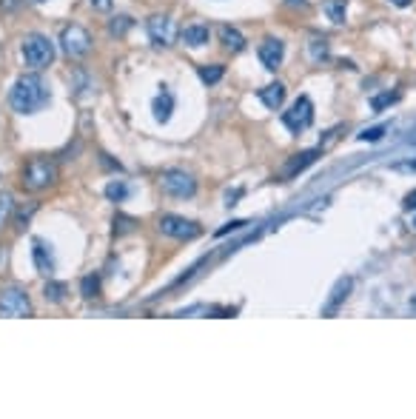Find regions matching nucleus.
<instances>
[{"instance_id":"nucleus-1","label":"nucleus","mask_w":416,"mask_h":419,"mask_svg":"<svg viewBox=\"0 0 416 419\" xmlns=\"http://www.w3.org/2000/svg\"><path fill=\"white\" fill-rule=\"evenodd\" d=\"M52 100L49 95V86L40 75H20L9 91V103L17 114H37L40 109H46Z\"/></svg>"},{"instance_id":"nucleus-2","label":"nucleus","mask_w":416,"mask_h":419,"mask_svg":"<svg viewBox=\"0 0 416 419\" xmlns=\"http://www.w3.org/2000/svg\"><path fill=\"white\" fill-rule=\"evenodd\" d=\"M20 52H23V60H26V66L32 68H46V66H52L55 60V43L40 35V32H32L23 37V46H20Z\"/></svg>"},{"instance_id":"nucleus-3","label":"nucleus","mask_w":416,"mask_h":419,"mask_svg":"<svg viewBox=\"0 0 416 419\" xmlns=\"http://www.w3.org/2000/svg\"><path fill=\"white\" fill-rule=\"evenodd\" d=\"M57 180V166L52 160H32L23 169V189L29 192H43Z\"/></svg>"},{"instance_id":"nucleus-4","label":"nucleus","mask_w":416,"mask_h":419,"mask_svg":"<svg viewBox=\"0 0 416 419\" xmlns=\"http://www.w3.org/2000/svg\"><path fill=\"white\" fill-rule=\"evenodd\" d=\"M160 189H163L166 194H171V197H177V200H186V197L197 194V180L189 171L169 169V171L160 174Z\"/></svg>"},{"instance_id":"nucleus-5","label":"nucleus","mask_w":416,"mask_h":419,"mask_svg":"<svg viewBox=\"0 0 416 419\" xmlns=\"http://www.w3.org/2000/svg\"><path fill=\"white\" fill-rule=\"evenodd\" d=\"M283 123H285V129L294 131V134L305 131V129L314 123V103H311V97H305V95L296 97V100L291 103V109L283 111Z\"/></svg>"},{"instance_id":"nucleus-6","label":"nucleus","mask_w":416,"mask_h":419,"mask_svg":"<svg viewBox=\"0 0 416 419\" xmlns=\"http://www.w3.org/2000/svg\"><path fill=\"white\" fill-rule=\"evenodd\" d=\"M60 49L68 55V57H86L91 52V35L83 29V26H66L60 32Z\"/></svg>"},{"instance_id":"nucleus-7","label":"nucleus","mask_w":416,"mask_h":419,"mask_svg":"<svg viewBox=\"0 0 416 419\" xmlns=\"http://www.w3.org/2000/svg\"><path fill=\"white\" fill-rule=\"evenodd\" d=\"M32 299L23 288H3L0 291V317H29Z\"/></svg>"},{"instance_id":"nucleus-8","label":"nucleus","mask_w":416,"mask_h":419,"mask_svg":"<svg viewBox=\"0 0 416 419\" xmlns=\"http://www.w3.org/2000/svg\"><path fill=\"white\" fill-rule=\"evenodd\" d=\"M160 231L166 237H174V240H194L200 237V225L194 220H186V217H177V214H163L160 217Z\"/></svg>"},{"instance_id":"nucleus-9","label":"nucleus","mask_w":416,"mask_h":419,"mask_svg":"<svg viewBox=\"0 0 416 419\" xmlns=\"http://www.w3.org/2000/svg\"><path fill=\"white\" fill-rule=\"evenodd\" d=\"M146 29H149L151 43H154V46H160V49H166V46H171V43H174V35H177L174 20H171L169 15H151V17H149V23H146Z\"/></svg>"},{"instance_id":"nucleus-10","label":"nucleus","mask_w":416,"mask_h":419,"mask_svg":"<svg viewBox=\"0 0 416 419\" xmlns=\"http://www.w3.org/2000/svg\"><path fill=\"white\" fill-rule=\"evenodd\" d=\"M260 60H263V66L268 68V72H276L285 60V43L280 37H265L260 43Z\"/></svg>"},{"instance_id":"nucleus-11","label":"nucleus","mask_w":416,"mask_h":419,"mask_svg":"<svg viewBox=\"0 0 416 419\" xmlns=\"http://www.w3.org/2000/svg\"><path fill=\"white\" fill-rule=\"evenodd\" d=\"M351 288H354V279H351V277H339V279H337V286L331 288V297H328V302H325V306H322V317H334V314L339 311V306H342V302L348 299Z\"/></svg>"},{"instance_id":"nucleus-12","label":"nucleus","mask_w":416,"mask_h":419,"mask_svg":"<svg viewBox=\"0 0 416 419\" xmlns=\"http://www.w3.org/2000/svg\"><path fill=\"white\" fill-rule=\"evenodd\" d=\"M316 157H319V149H308V151H299V154H294L285 166H283V177H296L299 171H305L311 162H316Z\"/></svg>"},{"instance_id":"nucleus-13","label":"nucleus","mask_w":416,"mask_h":419,"mask_svg":"<svg viewBox=\"0 0 416 419\" xmlns=\"http://www.w3.org/2000/svg\"><path fill=\"white\" fill-rule=\"evenodd\" d=\"M32 257H35V266H37V271H40L43 277H52V274H55V257H52L49 245H46L43 240H35Z\"/></svg>"},{"instance_id":"nucleus-14","label":"nucleus","mask_w":416,"mask_h":419,"mask_svg":"<svg viewBox=\"0 0 416 419\" xmlns=\"http://www.w3.org/2000/svg\"><path fill=\"white\" fill-rule=\"evenodd\" d=\"M208 40H211V29L202 26V23H194V26L182 29V43H186L189 49H202Z\"/></svg>"},{"instance_id":"nucleus-15","label":"nucleus","mask_w":416,"mask_h":419,"mask_svg":"<svg viewBox=\"0 0 416 419\" xmlns=\"http://www.w3.org/2000/svg\"><path fill=\"white\" fill-rule=\"evenodd\" d=\"M260 100H263L265 109L276 111V109L285 103V86H283V83H271V86L260 89Z\"/></svg>"},{"instance_id":"nucleus-16","label":"nucleus","mask_w":416,"mask_h":419,"mask_svg":"<svg viewBox=\"0 0 416 419\" xmlns=\"http://www.w3.org/2000/svg\"><path fill=\"white\" fill-rule=\"evenodd\" d=\"M151 111H154V118L160 120V123H169V118H171V111H174V97H171V91H160V95L154 97V103H151Z\"/></svg>"},{"instance_id":"nucleus-17","label":"nucleus","mask_w":416,"mask_h":419,"mask_svg":"<svg viewBox=\"0 0 416 419\" xmlns=\"http://www.w3.org/2000/svg\"><path fill=\"white\" fill-rule=\"evenodd\" d=\"M220 40H223L225 49H231V52H243L245 49V37L234 26H220Z\"/></svg>"},{"instance_id":"nucleus-18","label":"nucleus","mask_w":416,"mask_h":419,"mask_svg":"<svg viewBox=\"0 0 416 419\" xmlns=\"http://www.w3.org/2000/svg\"><path fill=\"white\" fill-rule=\"evenodd\" d=\"M322 12L328 15L331 23H345V17H348V3H345V0H325Z\"/></svg>"},{"instance_id":"nucleus-19","label":"nucleus","mask_w":416,"mask_h":419,"mask_svg":"<svg viewBox=\"0 0 416 419\" xmlns=\"http://www.w3.org/2000/svg\"><path fill=\"white\" fill-rule=\"evenodd\" d=\"M106 197H108L111 203H123V200L129 197V185H126L123 180H111V183L106 185Z\"/></svg>"},{"instance_id":"nucleus-20","label":"nucleus","mask_w":416,"mask_h":419,"mask_svg":"<svg viewBox=\"0 0 416 419\" xmlns=\"http://www.w3.org/2000/svg\"><path fill=\"white\" fill-rule=\"evenodd\" d=\"M223 75H225V68H223V66H200V80H202V83H208V86L220 83V80H223Z\"/></svg>"},{"instance_id":"nucleus-21","label":"nucleus","mask_w":416,"mask_h":419,"mask_svg":"<svg viewBox=\"0 0 416 419\" xmlns=\"http://www.w3.org/2000/svg\"><path fill=\"white\" fill-rule=\"evenodd\" d=\"M43 297L49 299V302H63V297H66V283H55V279H49V283H46V288H43Z\"/></svg>"},{"instance_id":"nucleus-22","label":"nucleus","mask_w":416,"mask_h":419,"mask_svg":"<svg viewBox=\"0 0 416 419\" xmlns=\"http://www.w3.org/2000/svg\"><path fill=\"white\" fill-rule=\"evenodd\" d=\"M397 100H399V95H397V91H382V95L371 97V109H374V111H385L388 106H394Z\"/></svg>"},{"instance_id":"nucleus-23","label":"nucleus","mask_w":416,"mask_h":419,"mask_svg":"<svg viewBox=\"0 0 416 419\" xmlns=\"http://www.w3.org/2000/svg\"><path fill=\"white\" fill-rule=\"evenodd\" d=\"M129 29H131V17H129V15H120V17H114V20L108 23V32H111L114 37H123Z\"/></svg>"},{"instance_id":"nucleus-24","label":"nucleus","mask_w":416,"mask_h":419,"mask_svg":"<svg viewBox=\"0 0 416 419\" xmlns=\"http://www.w3.org/2000/svg\"><path fill=\"white\" fill-rule=\"evenodd\" d=\"M80 294L86 299H95L100 294V279L97 277H83V283H80Z\"/></svg>"},{"instance_id":"nucleus-25","label":"nucleus","mask_w":416,"mask_h":419,"mask_svg":"<svg viewBox=\"0 0 416 419\" xmlns=\"http://www.w3.org/2000/svg\"><path fill=\"white\" fill-rule=\"evenodd\" d=\"M12 212H15V200H12V194H0V228L9 223Z\"/></svg>"},{"instance_id":"nucleus-26","label":"nucleus","mask_w":416,"mask_h":419,"mask_svg":"<svg viewBox=\"0 0 416 419\" xmlns=\"http://www.w3.org/2000/svg\"><path fill=\"white\" fill-rule=\"evenodd\" d=\"M308 52H311V60H328V43L325 40H311V46H308Z\"/></svg>"},{"instance_id":"nucleus-27","label":"nucleus","mask_w":416,"mask_h":419,"mask_svg":"<svg viewBox=\"0 0 416 419\" xmlns=\"http://www.w3.org/2000/svg\"><path fill=\"white\" fill-rule=\"evenodd\" d=\"M390 126L388 123H382V126H374V129H365L362 134H359V140H365V143H379V140L385 137V131H388Z\"/></svg>"},{"instance_id":"nucleus-28","label":"nucleus","mask_w":416,"mask_h":419,"mask_svg":"<svg viewBox=\"0 0 416 419\" xmlns=\"http://www.w3.org/2000/svg\"><path fill=\"white\" fill-rule=\"evenodd\" d=\"M390 171H397V174H416V160H399V162H390Z\"/></svg>"},{"instance_id":"nucleus-29","label":"nucleus","mask_w":416,"mask_h":419,"mask_svg":"<svg viewBox=\"0 0 416 419\" xmlns=\"http://www.w3.org/2000/svg\"><path fill=\"white\" fill-rule=\"evenodd\" d=\"M131 228H134L131 217H123V214L114 217V231H117V234H126V231H131Z\"/></svg>"},{"instance_id":"nucleus-30","label":"nucleus","mask_w":416,"mask_h":419,"mask_svg":"<svg viewBox=\"0 0 416 419\" xmlns=\"http://www.w3.org/2000/svg\"><path fill=\"white\" fill-rule=\"evenodd\" d=\"M91 6L100 9V12H106V9H111V0H91Z\"/></svg>"},{"instance_id":"nucleus-31","label":"nucleus","mask_w":416,"mask_h":419,"mask_svg":"<svg viewBox=\"0 0 416 419\" xmlns=\"http://www.w3.org/2000/svg\"><path fill=\"white\" fill-rule=\"evenodd\" d=\"M405 208H410V212L416 208V192H410V194L405 197Z\"/></svg>"},{"instance_id":"nucleus-32","label":"nucleus","mask_w":416,"mask_h":419,"mask_svg":"<svg viewBox=\"0 0 416 419\" xmlns=\"http://www.w3.org/2000/svg\"><path fill=\"white\" fill-rule=\"evenodd\" d=\"M240 194H243V192H240V189H237V192H228V194H225V200H228V203H225V205H234V200H237V197H240Z\"/></svg>"},{"instance_id":"nucleus-33","label":"nucleus","mask_w":416,"mask_h":419,"mask_svg":"<svg viewBox=\"0 0 416 419\" xmlns=\"http://www.w3.org/2000/svg\"><path fill=\"white\" fill-rule=\"evenodd\" d=\"M390 3L399 6V9H405V6H410V3H413V0H390Z\"/></svg>"},{"instance_id":"nucleus-34","label":"nucleus","mask_w":416,"mask_h":419,"mask_svg":"<svg viewBox=\"0 0 416 419\" xmlns=\"http://www.w3.org/2000/svg\"><path fill=\"white\" fill-rule=\"evenodd\" d=\"M408 308H410V311H413V314H416V297H413V299H410V302H408Z\"/></svg>"},{"instance_id":"nucleus-35","label":"nucleus","mask_w":416,"mask_h":419,"mask_svg":"<svg viewBox=\"0 0 416 419\" xmlns=\"http://www.w3.org/2000/svg\"><path fill=\"white\" fill-rule=\"evenodd\" d=\"M288 3H291V6H296V3H299V6H303V3H305V0H288Z\"/></svg>"},{"instance_id":"nucleus-36","label":"nucleus","mask_w":416,"mask_h":419,"mask_svg":"<svg viewBox=\"0 0 416 419\" xmlns=\"http://www.w3.org/2000/svg\"><path fill=\"white\" fill-rule=\"evenodd\" d=\"M413 228H416V217H413Z\"/></svg>"},{"instance_id":"nucleus-37","label":"nucleus","mask_w":416,"mask_h":419,"mask_svg":"<svg viewBox=\"0 0 416 419\" xmlns=\"http://www.w3.org/2000/svg\"><path fill=\"white\" fill-rule=\"evenodd\" d=\"M37 3H43V0H37Z\"/></svg>"}]
</instances>
